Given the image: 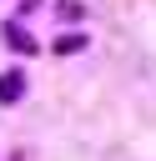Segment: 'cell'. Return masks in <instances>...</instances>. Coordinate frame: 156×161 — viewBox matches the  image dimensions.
I'll list each match as a JSON object with an SVG mask.
<instances>
[{
	"label": "cell",
	"mask_w": 156,
	"mask_h": 161,
	"mask_svg": "<svg viewBox=\"0 0 156 161\" xmlns=\"http://www.w3.org/2000/svg\"><path fill=\"white\" fill-rule=\"evenodd\" d=\"M20 86H25V80H20L15 70H10V75H0V101H15V96H20Z\"/></svg>",
	"instance_id": "6da1fadb"
},
{
	"label": "cell",
	"mask_w": 156,
	"mask_h": 161,
	"mask_svg": "<svg viewBox=\"0 0 156 161\" xmlns=\"http://www.w3.org/2000/svg\"><path fill=\"white\" fill-rule=\"evenodd\" d=\"M55 50H60V55H65V50H81V35H60V40H55Z\"/></svg>",
	"instance_id": "3957f363"
},
{
	"label": "cell",
	"mask_w": 156,
	"mask_h": 161,
	"mask_svg": "<svg viewBox=\"0 0 156 161\" xmlns=\"http://www.w3.org/2000/svg\"><path fill=\"white\" fill-rule=\"evenodd\" d=\"M5 40H10V45H15V50H30V35H25V30H20V25H10V30H5Z\"/></svg>",
	"instance_id": "7a4b0ae2"
}]
</instances>
